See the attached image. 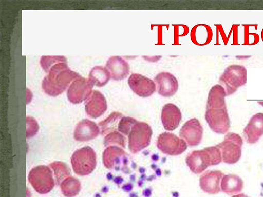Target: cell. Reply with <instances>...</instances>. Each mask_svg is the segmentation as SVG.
<instances>
[{
  "mask_svg": "<svg viewBox=\"0 0 263 197\" xmlns=\"http://www.w3.org/2000/svg\"><path fill=\"white\" fill-rule=\"evenodd\" d=\"M226 95L224 88L220 84L213 86L208 95L205 118L211 129L218 133H224L229 128Z\"/></svg>",
  "mask_w": 263,
  "mask_h": 197,
  "instance_id": "6da1fadb",
  "label": "cell"
},
{
  "mask_svg": "<svg viewBox=\"0 0 263 197\" xmlns=\"http://www.w3.org/2000/svg\"><path fill=\"white\" fill-rule=\"evenodd\" d=\"M42 81V87L44 92L51 96L62 93L72 81L81 76L71 70L65 62L54 65Z\"/></svg>",
  "mask_w": 263,
  "mask_h": 197,
  "instance_id": "7a4b0ae2",
  "label": "cell"
},
{
  "mask_svg": "<svg viewBox=\"0 0 263 197\" xmlns=\"http://www.w3.org/2000/svg\"><path fill=\"white\" fill-rule=\"evenodd\" d=\"M185 161L192 172L199 174L209 166L219 164L222 157L219 149L213 146L192 151L187 155Z\"/></svg>",
  "mask_w": 263,
  "mask_h": 197,
  "instance_id": "3957f363",
  "label": "cell"
},
{
  "mask_svg": "<svg viewBox=\"0 0 263 197\" xmlns=\"http://www.w3.org/2000/svg\"><path fill=\"white\" fill-rule=\"evenodd\" d=\"M219 82L227 95L235 92L247 82V70L242 65H231L227 67L219 77Z\"/></svg>",
  "mask_w": 263,
  "mask_h": 197,
  "instance_id": "277c9868",
  "label": "cell"
},
{
  "mask_svg": "<svg viewBox=\"0 0 263 197\" xmlns=\"http://www.w3.org/2000/svg\"><path fill=\"white\" fill-rule=\"evenodd\" d=\"M71 163L74 172L79 175H87L95 169L97 161L95 151L89 146L77 150L72 155Z\"/></svg>",
  "mask_w": 263,
  "mask_h": 197,
  "instance_id": "5b68a950",
  "label": "cell"
},
{
  "mask_svg": "<svg viewBox=\"0 0 263 197\" xmlns=\"http://www.w3.org/2000/svg\"><path fill=\"white\" fill-rule=\"evenodd\" d=\"M152 130L146 123L137 121L132 126L128 135V148L132 153H137L147 147L151 142Z\"/></svg>",
  "mask_w": 263,
  "mask_h": 197,
  "instance_id": "8992f818",
  "label": "cell"
},
{
  "mask_svg": "<svg viewBox=\"0 0 263 197\" xmlns=\"http://www.w3.org/2000/svg\"><path fill=\"white\" fill-rule=\"evenodd\" d=\"M28 180L35 190L40 194H46L54 187V181L51 169L46 166L40 165L32 169Z\"/></svg>",
  "mask_w": 263,
  "mask_h": 197,
  "instance_id": "52a82bcc",
  "label": "cell"
},
{
  "mask_svg": "<svg viewBox=\"0 0 263 197\" xmlns=\"http://www.w3.org/2000/svg\"><path fill=\"white\" fill-rule=\"evenodd\" d=\"M228 134L224 141L216 146L219 149L221 154L222 161L228 164H233L237 162L241 156L242 140L239 135Z\"/></svg>",
  "mask_w": 263,
  "mask_h": 197,
  "instance_id": "ba28073f",
  "label": "cell"
},
{
  "mask_svg": "<svg viewBox=\"0 0 263 197\" xmlns=\"http://www.w3.org/2000/svg\"><path fill=\"white\" fill-rule=\"evenodd\" d=\"M158 148L163 153L176 156L182 153L187 148L186 143L181 138L170 132L160 134L157 141Z\"/></svg>",
  "mask_w": 263,
  "mask_h": 197,
  "instance_id": "9c48e42d",
  "label": "cell"
},
{
  "mask_svg": "<svg viewBox=\"0 0 263 197\" xmlns=\"http://www.w3.org/2000/svg\"><path fill=\"white\" fill-rule=\"evenodd\" d=\"M93 85L81 76L74 80L69 86L67 95L69 102L73 104L81 103L91 95Z\"/></svg>",
  "mask_w": 263,
  "mask_h": 197,
  "instance_id": "30bf717a",
  "label": "cell"
},
{
  "mask_svg": "<svg viewBox=\"0 0 263 197\" xmlns=\"http://www.w3.org/2000/svg\"><path fill=\"white\" fill-rule=\"evenodd\" d=\"M128 84L132 90L142 97L151 96L156 91L154 82L139 73H133L128 78Z\"/></svg>",
  "mask_w": 263,
  "mask_h": 197,
  "instance_id": "8fae6325",
  "label": "cell"
},
{
  "mask_svg": "<svg viewBox=\"0 0 263 197\" xmlns=\"http://www.w3.org/2000/svg\"><path fill=\"white\" fill-rule=\"evenodd\" d=\"M179 135L188 145L197 146L200 143L202 139V127L197 119H191L181 127Z\"/></svg>",
  "mask_w": 263,
  "mask_h": 197,
  "instance_id": "7c38bea8",
  "label": "cell"
},
{
  "mask_svg": "<svg viewBox=\"0 0 263 197\" xmlns=\"http://www.w3.org/2000/svg\"><path fill=\"white\" fill-rule=\"evenodd\" d=\"M157 84L158 93L163 97L174 95L178 89V82L176 77L168 72H162L154 78Z\"/></svg>",
  "mask_w": 263,
  "mask_h": 197,
  "instance_id": "4fadbf2b",
  "label": "cell"
},
{
  "mask_svg": "<svg viewBox=\"0 0 263 197\" xmlns=\"http://www.w3.org/2000/svg\"><path fill=\"white\" fill-rule=\"evenodd\" d=\"M105 67L109 72L110 77L115 81L125 79L130 72L128 63L120 56H112L109 57Z\"/></svg>",
  "mask_w": 263,
  "mask_h": 197,
  "instance_id": "5bb4252c",
  "label": "cell"
},
{
  "mask_svg": "<svg viewBox=\"0 0 263 197\" xmlns=\"http://www.w3.org/2000/svg\"><path fill=\"white\" fill-rule=\"evenodd\" d=\"M107 108V102L103 94L97 90L93 91L85 103V111L88 116L97 118L104 114Z\"/></svg>",
  "mask_w": 263,
  "mask_h": 197,
  "instance_id": "9a60e30c",
  "label": "cell"
},
{
  "mask_svg": "<svg viewBox=\"0 0 263 197\" xmlns=\"http://www.w3.org/2000/svg\"><path fill=\"white\" fill-rule=\"evenodd\" d=\"M181 119V112L176 105L172 103L164 105L161 111V119L165 130L172 131L176 129Z\"/></svg>",
  "mask_w": 263,
  "mask_h": 197,
  "instance_id": "2e32d148",
  "label": "cell"
},
{
  "mask_svg": "<svg viewBox=\"0 0 263 197\" xmlns=\"http://www.w3.org/2000/svg\"><path fill=\"white\" fill-rule=\"evenodd\" d=\"M262 135L263 113H257L250 119L243 130V135L248 143L254 144Z\"/></svg>",
  "mask_w": 263,
  "mask_h": 197,
  "instance_id": "e0dca14e",
  "label": "cell"
},
{
  "mask_svg": "<svg viewBox=\"0 0 263 197\" xmlns=\"http://www.w3.org/2000/svg\"><path fill=\"white\" fill-rule=\"evenodd\" d=\"M223 173L219 170L208 171L200 176L199 184L201 189L209 194H216L220 191V181Z\"/></svg>",
  "mask_w": 263,
  "mask_h": 197,
  "instance_id": "ac0fdd59",
  "label": "cell"
},
{
  "mask_svg": "<svg viewBox=\"0 0 263 197\" xmlns=\"http://www.w3.org/2000/svg\"><path fill=\"white\" fill-rule=\"evenodd\" d=\"M99 132V127L95 122L84 119L77 125L74 137L76 141H88L96 137Z\"/></svg>",
  "mask_w": 263,
  "mask_h": 197,
  "instance_id": "d6986e66",
  "label": "cell"
},
{
  "mask_svg": "<svg viewBox=\"0 0 263 197\" xmlns=\"http://www.w3.org/2000/svg\"><path fill=\"white\" fill-rule=\"evenodd\" d=\"M220 186L223 192L231 195L241 192L243 183L241 179L236 175H224L221 180Z\"/></svg>",
  "mask_w": 263,
  "mask_h": 197,
  "instance_id": "ffe728a7",
  "label": "cell"
},
{
  "mask_svg": "<svg viewBox=\"0 0 263 197\" xmlns=\"http://www.w3.org/2000/svg\"><path fill=\"white\" fill-rule=\"evenodd\" d=\"M126 153L122 148L116 146L107 147L103 153V162L104 166L108 169H112L119 164Z\"/></svg>",
  "mask_w": 263,
  "mask_h": 197,
  "instance_id": "44dd1931",
  "label": "cell"
},
{
  "mask_svg": "<svg viewBox=\"0 0 263 197\" xmlns=\"http://www.w3.org/2000/svg\"><path fill=\"white\" fill-rule=\"evenodd\" d=\"M110 78V73L107 69L101 66L93 67L88 75V80L91 84L99 87L105 86Z\"/></svg>",
  "mask_w": 263,
  "mask_h": 197,
  "instance_id": "7402d4cb",
  "label": "cell"
},
{
  "mask_svg": "<svg viewBox=\"0 0 263 197\" xmlns=\"http://www.w3.org/2000/svg\"><path fill=\"white\" fill-rule=\"evenodd\" d=\"M60 187L65 196L74 197L79 193L81 186L78 179L68 176L62 181Z\"/></svg>",
  "mask_w": 263,
  "mask_h": 197,
  "instance_id": "603a6c76",
  "label": "cell"
},
{
  "mask_svg": "<svg viewBox=\"0 0 263 197\" xmlns=\"http://www.w3.org/2000/svg\"><path fill=\"white\" fill-rule=\"evenodd\" d=\"M122 117V114L118 112H112L107 118L99 123L102 134H106L112 131L117 127V124Z\"/></svg>",
  "mask_w": 263,
  "mask_h": 197,
  "instance_id": "cb8c5ba5",
  "label": "cell"
},
{
  "mask_svg": "<svg viewBox=\"0 0 263 197\" xmlns=\"http://www.w3.org/2000/svg\"><path fill=\"white\" fill-rule=\"evenodd\" d=\"M50 167L54 171L57 182L59 184L66 178L69 176L70 170L67 166L61 162H54L50 164Z\"/></svg>",
  "mask_w": 263,
  "mask_h": 197,
  "instance_id": "d4e9b609",
  "label": "cell"
},
{
  "mask_svg": "<svg viewBox=\"0 0 263 197\" xmlns=\"http://www.w3.org/2000/svg\"><path fill=\"white\" fill-rule=\"evenodd\" d=\"M61 62L67 63L64 56H42L40 59V65L46 72H48L52 66Z\"/></svg>",
  "mask_w": 263,
  "mask_h": 197,
  "instance_id": "484cf974",
  "label": "cell"
},
{
  "mask_svg": "<svg viewBox=\"0 0 263 197\" xmlns=\"http://www.w3.org/2000/svg\"><path fill=\"white\" fill-rule=\"evenodd\" d=\"M104 144L105 146L117 144L124 148L126 145V139L118 132L114 131L105 137Z\"/></svg>",
  "mask_w": 263,
  "mask_h": 197,
  "instance_id": "4316f807",
  "label": "cell"
},
{
  "mask_svg": "<svg viewBox=\"0 0 263 197\" xmlns=\"http://www.w3.org/2000/svg\"><path fill=\"white\" fill-rule=\"evenodd\" d=\"M137 121L131 117H122L118 125V131L126 135H128L129 131Z\"/></svg>",
  "mask_w": 263,
  "mask_h": 197,
  "instance_id": "83f0119b",
  "label": "cell"
},
{
  "mask_svg": "<svg viewBox=\"0 0 263 197\" xmlns=\"http://www.w3.org/2000/svg\"><path fill=\"white\" fill-rule=\"evenodd\" d=\"M232 197H249V196H247L246 195H245L243 193H240V194L233 195Z\"/></svg>",
  "mask_w": 263,
  "mask_h": 197,
  "instance_id": "f1b7e54d",
  "label": "cell"
},
{
  "mask_svg": "<svg viewBox=\"0 0 263 197\" xmlns=\"http://www.w3.org/2000/svg\"><path fill=\"white\" fill-rule=\"evenodd\" d=\"M261 38L263 41V29L262 30V31H261Z\"/></svg>",
  "mask_w": 263,
  "mask_h": 197,
  "instance_id": "f546056e",
  "label": "cell"
}]
</instances>
